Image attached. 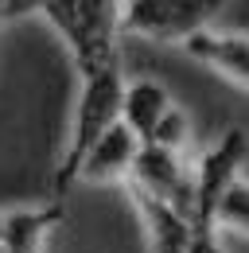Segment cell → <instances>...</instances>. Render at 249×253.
I'll return each mask as SVG.
<instances>
[{
    "label": "cell",
    "mask_w": 249,
    "mask_h": 253,
    "mask_svg": "<svg viewBox=\"0 0 249 253\" xmlns=\"http://www.w3.org/2000/svg\"><path fill=\"white\" fill-rule=\"evenodd\" d=\"M82 90L74 101V117H70V136L62 144V156L55 164V203H62V195L70 191V183L82 175V164L90 156V148L105 136V128L121 121V97H124V74H121V59H105V63L90 66L78 74Z\"/></svg>",
    "instance_id": "obj_1"
},
{
    "label": "cell",
    "mask_w": 249,
    "mask_h": 253,
    "mask_svg": "<svg viewBox=\"0 0 249 253\" xmlns=\"http://www.w3.org/2000/svg\"><path fill=\"white\" fill-rule=\"evenodd\" d=\"M249 156L246 128H226L214 144L195 164V207H191V226L195 238H218V211L226 203L230 187L242 179V164Z\"/></svg>",
    "instance_id": "obj_2"
},
{
    "label": "cell",
    "mask_w": 249,
    "mask_h": 253,
    "mask_svg": "<svg viewBox=\"0 0 249 253\" xmlns=\"http://www.w3.org/2000/svg\"><path fill=\"white\" fill-rule=\"evenodd\" d=\"M222 0H124L121 32L156 39V43H187L210 28Z\"/></svg>",
    "instance_id": "obj_3"
},
{
    "label": "cell",
    "mask_w": 249,
    "mask_h": 253,
    "mask_svg": "<svg viewBox=\"0 0 249 253\" xmlns=\"http://www.w3.org/2000/svg\"><path fill=\"white\" fill-rule=\"evenodd\" d=\"M124 183L140 187L144 195L183 211L191 218V207H195V164H187L183 152H171V148H160V144H144L136 164H132V175Z\"/></svg>",
    "instance_id": "obj_4"
},
{
    "label": "cell",
    "mask_w": 249,
    "mask_h": 253,
    "mask_svg": "<svg viewBox=\"0 0 249 253\" xmlns=\"http://www.w3.org/2000/svg\"><path fill=\"white\" fill-rule=\"evenodd\" d=\"M183 47H187L191 59H199L203 66H210L214 74H222V78H230V82H238V86L249 90V35L207 28L195 39H187Z\"/></svg>",
    "instance_id": "obj_5"
},
{
    "label": "cell",
    "mask_w": 249,
    "mask_h": 253,
    "mask_svg": "<svg viewBox=\"0 0 249 253\" xmlns=\"http://www.w3.org/2000/svg\"><path fill=\"white\" fill-rule=\"evenodd\" d=\"M136 211H140V222L148 230V242H152V253H191L195 246V226L183 211L160 203L152 195H144L140 187H128Z\"/></svg>",
    "instance_id": "obj_6"
},
{
    "label": "cell",
    "mask_w": 249,
    "mask_h": 253,
    "mask_svg": "<svg viewBox=\"0 0 249 253\" xmlns=\"http://www.w3.org/2000/svg\"><path fill=\"white\" fill-rule=\"evenodd\" d=\"M140 148H144L140 136L124 125V121L109 125L105 136L90 148V156L82 164V175H78V179H93V183H101V179H128V175H132V164L140 156Z\"/></svg>",
    "instance_id": "obj_7"
},
{
    "label": "cell",
    "mask_w": 249,
    "mask_h": 253,
    "mask_svg": "<svg viewBox=\"0 0 249 253\" xmlns=\"http://www.w3.org/2000/svg\"><path fill=\"white\" fill-rule=\"evenodd\" d=\"M175 105H171V94H167V86L164 82H156V78H136V82H128L124 86V97H121V121L136 136H140V144H148L160 125L167 121V113H171Z\"/></svg>",
    "instance_id": "obj_8"
},
{
    "label": "cell",
    "mask_w": 249,
    "mask_h": 253,
    "mask_svg": "<svg viewBox=\"0 0 249 253\" xmlns=\"http://www.w3.org/2000/svg\"><path fill=\"white\" fill-rule=\"evenodd\" d=\"M59 222H62V203L8 211V226H4L0 253H43V238H47Z\"/></svg>",
    "instance_id": "obj_9"
},
{
    "label": "cell",
    "mask_w": 249,
    "mask_h": 253,
    "mask_svg": "<svg viewBox=\"0 0 249 253\" xmlns=\"http://www.w3.org/2000/svg\"><path fill=\"white\" fill-rule=\"evenodd\" d=\"M218 230H242V234H249V179H238L230 187L222 211H218Z\"/></svg>",
    "instance_id": "obj_10"
},
{
    "label": "cell",
    "mask_w": 249,
    "mask_h": 253,
    "mask_svg": "<svg viewBox=\"0 0 249 253\" xmlns=\"http://www.w3.org/2000/svg\"><path fill=\"white\" fill-rule=\"evenodd\" d=\"M148 144L171 148V152H183L187 144H191V125H187V113H183V109H171V113H167V121L160 125V132H156Z\"/></svg>",
    "instance_id": "obj_11"
},
{
    "label": "cell",
    "mask_w": 249,
    "mask_h": 253,
    "mask_svg": "<svg viewBox=\"0 0 249 253\" xmlns=\"http://www.w3.org/2000/svg\"><path fill=\"white\" fill-rule=\"evenodd\" d=\"M47 8V0H8V8H4V20H24L31 12H43Z\"/></svg>",
    "instance_id": "obj_12"
},
{
    "label": "cell",
    "mask_w": 249,
    "mask_h": 253,
    "mask_svg": "<svg viewBox=\"0 0 249 253\" xmlns=\"http://www.w3.org/2000/svg\"><path fill=\"white\" fill-rule=\"evenodd\" d=\"M191 253H222V242L218 238H195Z\"/></svg>",
    "instance_id": "obj_13"
},
{
    "label": "cell",
    "mask_w": 249,
    "mask_h": 253,
    "mask_svg": "<svg viewBox=\"0 0 249 253\" xmlns=\"http://www.w3.org/2000/svg\"><path fill=\"white\" fill-rule=\"evenodd\" d=\"M4 8H8V0H0V24H8V20H4Z\"/></svg>",
    "instance_id": "obj_14"
}]
</instances>
